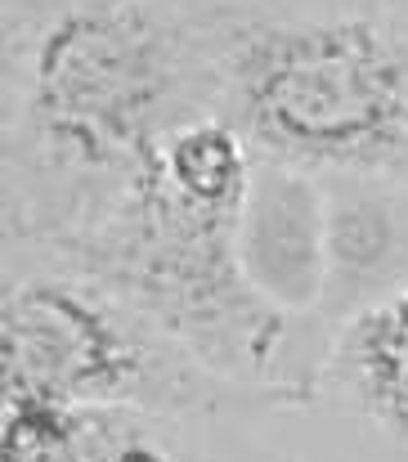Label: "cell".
Here are the masks:
<instances>
[{
    "label": "cell",
    "mask_w": 408,
    "mask_h": 462,
    "mask_svg": "<svg viewBox=\"0 0 408 462\" xmlns=\"http://www.w3.org/2000/svg\"><path fill=\"white\" fill-rule=\"evenodd\" d=\"M243 270L292 319L328 301V180L310 166L256 153L238 225Z\"/></svg>",
    "instance_id": "5"
},
{
    "label": "cell",
    "mask_w": 408,
    "mask_h": 462,
    "mask_svg": "<svg viewBox=\"0 0 408 462\" xmlns=\"http://www.w3.org/2000/svg\"><path fill=\"white\" fill-rule=\"evenodd\" d=\"M337 368L359 409L408 440V283L341 323Z\"/></svg>",
    "instance_id": "8"
},
{
    "label": "cell",
    "mask_w": 408,
    "mask_h": 462,
    "mask_svg": "<svg viewBox=\"0 0 408 462\" xmlns=\"http://www.w3.org/2000/svg\"><path fill=\"white\" fill-rule=\"evenodd\" d=\"M0 382L5 391L126 404L171 422L292 404L274 391L225 382L113 288L32 256H9L5 270Z\"/></svg>",
    "instance_id": "4"
},
{
    "label": "cell",
    "mask_w": 408,
    "mask_h": 462,
    "mask_svg": "<svg viewBox=\"0 0 408 462\" xmlns=\"http://www.w3.org/2000/svg\"><path fill=\"white\" fill-rule=\"evenodd\" d=\"M166 422L126 404L0 391V462H175Z\"/></svg>",
    "instance_id": "7"
},
{
    "label": "cell",
    "mask_w": 408,
    "mask_h": 462,
    "mask_svg": "<svg viewBox=\"0 0 408 462\" xmlns=\"http://www.w3.org/2000/svg\"><path fill=\"white\" fill-rule=\"evenodd\" d=\"M252 0H5V247L72 243L175 126L225 113Z\"/></svg>",
    "instance_id": "1"
},
{
    "label": "cell",
    "mask_w": 408,
    "mask_h": 462,
    "mask_svg": "<svg viewBox=\"0 0 408 462\" xmlns=\"http://www.w3.org/2000/svg\"><path fill=\"white\" fill-rule=\"evenodd\" d=\"M252 171V140L225 113H202L144 157L72 243L32 261L113 288L225 382L296 404L305 377L287 368L292 314L256 292L238 252Z\"/></svg>",
    "instance_id": "2"
},
{
    "label": "cell",
    "mask_w": 408,
    "mask_h": 462,
    "mask_svg": "<svg viewBox=\"0 0 408 462\" xmlns=\"http://www.w3.org/2000/svg\"><path fill=\"white\" fill-rule=\"evenodd\" d=\"M328 180V301L341 323L408 283V180Z\"/></svg>",
    "instance_id": "6"
},
{
    "label": "cell",
    "mask_w": 408,
    "mask_h": 462,
    "mask_svg": "<svg viewBox=\"0 0 408 462\" xmlns=\"http://www.w3.org/2000/svg\"><path fill=\"white\" fill-rule=\"evenodd\" d=\"M225 117L265 157L408 180V27L252 14L229 50Z\"/></svg>",
    "instance_id": "3"
}]
</instances>
